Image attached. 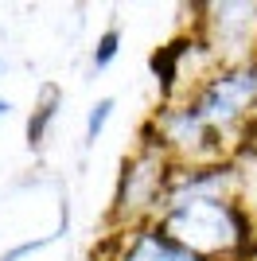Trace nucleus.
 <instances>
[{"instance_id": "1", "label": "nucleus", "mask_w": 257, "mask_h": 261, "mask_svg": "<svg viewBox=\"0 0 257 261\" xmlns=\"http://www.w3.org/2000/svg\"><path fill=\"white\" fill-rule=\"evenodd\" d=\"M156 226L199 257L211 261L257 257V226L234 195H211V199L179 203V207H164L156 215Z\"/></svg>"}, {"instance_id": "2", "label": "nucleus", "mask_w": 257, "mask_h": 261, "mask_svg": "<svg viewBox=\"0 0 257 261\" xmlns=\"http://www.w3.org/2000/svg\"><path fill=\"white\" fill-rule=\"evenodd\" d=\"M183 101L199 113L211 137L222 144V152H230V144L238 137H249L257 121V59L214 66Z\"/></svg>"}, {"instance_id": "3", "label": "nucleus", "mask_w": 257, "mask_h": 261, "mask_svg": "<svg viewBox=\"0 0 257 261\" xmlns=\"http://www.w3.org/2000/svg\"><path fill=\"white\" fill-rule=\"evenodd\" d=\"M171 168H175V164H171L152 141H144L137 152L125 160L121 179H117V195H113V222H117L121 230L156 222Z\"/></svg>"}, {"instance_id": "4", "label": "nucleus", "mask_w": 257, "mask_h": 261, "mask_svg": "<svg viewBox=\"0 0 257 261\" xmlns=\"http://www.w3.org/2000/svg\"><path fill=\"white\" fill-rule=\"evenodd\" d=\"M203 16V47L218 66L249 63L257 51V4H211Z\"/></svg>"}, {"instance_id": "5", "label": "nucleus", "mask_w": 257, "mask_h": 261, "mask_svg": "<svg viewBox=\"0 0 257 261\" xmlns=\"http://www.w3.org/2000/svg\"><path fill=\"white\" fill-rule=\"evenodd\" d=\"M109 261H211V257L191 253L187 246L171 242L156 222H148V226L121 230L117 250H113V257H109Z\"/></svg>"}, {"instance_id": "6", "label": "nucleus", "mask_w": 257, "mask_h": 261, "mask_svg": "<svg viewBox=\"0 0 257 261\" xmlns=\"http://www.w3.org/2000/svg\"><path fill=\"white\" fill-rule=\"evenodd\" d=\"M59 109H63V86L59 82H43L39 94H35V106L28 113V148L39 152L47 137H51V125L59 121Z\"/></svg>"}, {"instance_id": "7", "label": "nucleus", "mask_w": 257, "mask_h": 261, "mask_svg": "<svg viewBox=\"0 0 257 261\" xmlns=\"http://www.w3.org/2000/svg\"><path fill=\"white\" fill-rule=\"evenodd\" d=\"M66 230H70V211L63 207V218H59V226H55L51 234H39V238L16 242V246H8V250L0 253V261H28V257H35V253H43L47 246H55L59 238H66Z\"/></svg>"}, {"instance_id": "8", "label": "nucleus", "mask_w": 257, "mask_h": 261, "mask_svg": "<svg viewBox=\"0 0 257 261\" xmlns=\"http://www.w3.org/2000/svg\"><path fill=\"white\" fill-rule=\"evenodd\" d=\"M121 43H125V32H121V23H109L106 32L94 39V51H90V70H94V74H106L109 66L117 63Z\"/></svg>"}, {"instance_id": "9", "label": "nucleus", "mask_w": 257, "mask_h": 261, "mask_svg": "<svg viewBox=\"0 0 257 261\" xmlns=\"http://www.w3.org/2000/svg\"><path fill=\"white\" fill-rule=\"evenodd\" d=\"M113 113H117V98H113V94H106V98H97L94 106H90L86 125H82V144H86V148H94V144L101 141V133L109 129Z\"/></svg>"}, {"instance_id": "10", "label": "nucleus", "mask_w": 257, "mask_h": 261, "mask_svg": "<svg viewBox=\"0 0 257 261\" xmlns=\"http://www.w3.org/2000/svg\"><path fill=\"white\" fill-rule=\"evenodd\" d=\"M8 113H12V101H8V98H4V94H0V121L8 117Z\"/></svg>"}, {"instance_id": "11", "label": "nucleus", "mask_w": 257, "mask_h": 261, "mask_svg": "<svg viewBox=\"0 0 257 261\" xmlns=\"http://www.w3.org/2000/svg\"><path fill=\"white\" fill-rule=\"evenodd\" d=\"M8 74V59H4V55H0V78Z\"/></svg>"}, {"instance_id": "12", "label": "nucleus", "mask_w": 257, "mask_h": 261, "mask_svg": "<svg viewBox=\"0 0 257 261\" xmlns=\"http://www.w3.org/2000/svg\"><path fill=\"white\" fill-rule=\"evenodd\" d=\"M94 261H97V257H94ZM101 261H109V257H101Z\"/></svg>"}]
</instances>
